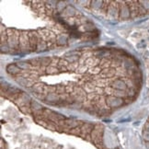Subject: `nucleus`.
I'll list each match as a JSON object with an SVG mask.
<instances>
[{
    "mask_svg": "<svg viewBox=\"0 0 149 149\" xmlns=\"http://www.w3.org/2000/svg\"><path fill=\"white\" fill-rule=\"evenodd\" d=\"M144 131H146V132L149 133V118H148V120L146 121V123L145 128H144Z\"/></svg>",
    "mask_w": 149,
    "mask_h": 149,
    "instance_id": "1",
    "label": "nucleus"
}]
</instances>
